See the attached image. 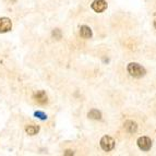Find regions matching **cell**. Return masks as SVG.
Returning <instances> with one entry per match:
<instances>
[{
	"label": "cell",
	"instance_id": "cell-6",
	"mask_svg": "<svg viewBox=\"0 0 156 156\" xmlns=\"http://www.w3.org/2000/svg\"><path fill=\"white\" fill-rule=\"evenodd\" d=\"M33 99L36 101L37 104H41V105L46 104L47 101H48V97H47L46 93L44 91H38L36 93H34Z\"/></svg>",
	"mask_w": 156,
	"mask_h": 156
},
{
	"label": "cell",
	"instance_id": "cell-13",
	"mask_svg": "<svg viewBox=\"0 0 156 156\" xmlns=\"http://www.w3.org/2000/svg\"><path fill=\"white\" fill-rule=\"evenodd\" d=\"M154 26L156 27V20H155V22H154Z\"/></svg>",
	"mask_w": 156,
	"mask_h": 156
},
{
	"label": "cell",
	"instance_id": "cell-1",
	"mask_svg": "<svg viewBox=\"0 0 156 156\" xmlns=\"http://www.w3.org/2000/svg\"><path fill=\"white\" fill-rule=\"evenodd\" d=\"M128 72L130 73V76H133V78H142V76H145V69L141 65L136 62H131L128 65Z\"/></svg>",
	"mask_w": 156,
	"mask_h": 156
},
{
	"label": "cell",
	"instance_id": "cell-10",
	"mask_svg": "<svg viewBox=\"0 0 156 156\" xmlns=\"http://www.w3.org/2000/svg\"><path fill=\"white\" fill-rule=\"evenodd\" d=\"M90 119H94V120H99L101 119V112H98L97 109H92L91 112L87 114Z\"/></svg>",
	"mask_w": 156,
	"mask_h": 156
},
{
	"label": "cell",
	"instance_id": "cell-2",
	"mask_svg": "<svg viewBox=\"0 0 156 156\" xmlns=\"http://www.w3.org/2000/svg\"><path fill=\"white\" fill-rule=\"evenodd\" d=\"M101 147L103 148L105 152L112 151V148L115 147V140L112 136H109V135H105L101 140Z\"/></svg>",
	"mask_w": 156,
	"mask_h": 156
},
{
	"label": "cell",
	"instance_id": "cell-7",
	"mask_svg": "<svg viewBox=\"0 0 156 156\" xmlns=\"http://www.w3.org/2000/svg\"><path fill=\"white\" fill-rule=\"evenodd\" d=\"M93 33H92V30L90 29L89 26L86 25H82L80 27V36L82 38H85V39H89L92 37Z\"/></svg>",
	"mask_w": 156,
	"mask_h": 156
},
{
	"label": "cell",
	"instance_id": "cell-3",
	"mask_svg": "<svg viewBox=\"0 0 156 156\" xmlns=\"http://www.w3.org/2000/svg\"><path fill=\"white\" fill-rule=\"evenodd\" d=\"M138 146L142 151H148L152 147V141L148 136H141L138 139Z\"/></svg>",
	"mask_w": 156,
	"mask_h": 156
},
{
	"label": "cell",
	"instance_id": "cell-9",
	"mask_svg": "<svg viewBox=\"0 0 156 156\" xmlns=\"http://www.w3.org/2000/svg\"><path fill=\"white\" fill-rule=\"evenodd\" d=\"M39 131V127L35 125H30L25 127V132L27 133L29 135H35L37 134Z\"/></svg>",
	"mask_w": 156,
	"mask_h": 156
},
{
	"label": "cell",
	"instance_id": "cell-4",
	"mask_svg": "<svg viewBox=\"0 0 156 156\" xmlns=\"http://www.w3.org/2000/svg\"><path fill=\"white\" fill-rule=\"evenodd\" d=\"M92 9L97 13L104 12L107 9V2L105 0H94L92 3Z\"/></svg>",
	"mask_w": 156,
	"mask_h": 156
},
{
	"label": "cell",
	"instance_id": "cell-5",
	"mask_svg": "<svg viewBox=\"0 0 156 156\" xmlns=\"http://www.w3.org/2000/svg\"><path fill=\"white\" fill-rule=\"evenodd\" d=\"M12 29V22L8 18H0V33H7Z\"/></svg>",
	"mask_w": 156,
	"mask_h": 156
},
{
	"label": "cell",
	"instance_id": "cell-11",
	"mask_svg": "<svg viewBox=\"0 0 156 156\" xmlns=\"http://www.w3.org/2000/svg\"><path fill=\"white\" fill-rule=\"evenodd\" d=\"M34 116L37 118H39L41 120H46L47 119V115L43 112H34Z\"/></svg>",
	"mask_w": 156,
	"mask_h": 156
},
{
	"label": "cell",
	"instance_id": "cell-12",
	"mask_svg": "<svg viewBox=\"0 0 156 156\" xmlns=\"http://www.w3.org/2000/svg\"><path fill=\"white\" fill-rule=\"evenodd\" d=\"M65 155H73V152H71V151H66Z\"/></svg>",
	"mask_w": 156,
	"mask_h": 156
},
{
	"label": "cell",
	"instance_id": "cell-8",
	"mask_svg": "<svg viewBox=\"0 0 156 156\" xmlns=\"http://www.w3.org/2000/svg\"><path fill=\"white\" fill-rule=\"evenodd\" d=\"M125 129L128 131V132L133 133V132H135V131H136V129H138V126H136V123H135L134 121L128 120V121H126V122H125Z\"/></svg>",
	"mask_w": 156,
	"mask_h": 156
}]
</instances>
